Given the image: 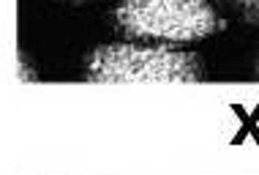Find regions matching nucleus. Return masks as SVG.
Returning a JSON list of instances; mask_svg holds the SVG:
<instances>
[{
  "mask_svg": "<svg viewBox=\"0 0 259 175\" xmlns=\"http://www.w3.org/2000/svg\"><path fill=\"white\" fill-rule=\"evenodd\" d=\"M256 77H259V63H256Z\"/></svg>",
  "mask_w": 259,
  "mask_h": 175,
  "instance_id": "4",
  "label": "nucleus"
},
{
  "mask_svg": "<svg viewBox=\"0 0 259 175\" xmlns=\"http://www.w3.org/2000/svg\"><path fill=\"white\" fill-rule=\"evenodd\" d=\"M74 3H82V0H74Z\"/></svg>",
  "mask_w": 259,
  "mask_h": 175,
  "instance_id": "5",
  "label": "nucleus"
},
{
  "mask_svg": "<svg viewBox=\"0 0 259 175\" xmlns=\"http://www.w3.org/2000/svg\"><path fill=\"white\" fill-rule=\"evenodd\" d=\"M235 11H240L251 25H259V0H229Z\"/></svg>",
  "mask_w": 259,
  "mask_h": 175,
  "instance_id": "3",
  "label": "nucleus"
},
{
  "mask_svg": "<svg viewBox=\"0 0 259 175\" xmlns=\"http://www.w3.org/2000/svg\"><path fill=\"white\" fill-rule=\"evenodd\" d=\"M115 22L128 39L158 44L199 41L221 27L207 0H123Z\"/></svg>",
  "mask_w": 259,
  "mask_h": 175,
  "instance_id": "1",
  "label": "nucleus"
},
{
  "mask_svg": "<svg viewBox=\"0 0 259 175\" xmlns=\"http://www.w3.org/2000/svg\"><path fill=\"white\" fill-rule=\"evenodd\" d=\"M90 82H199L205 63L197 52L145 50V47H101L88 58Z\"/></svg>",
  "mask_w": 259,
  "mask_h": 175,
  "instance_id": "2",
  "label": "nucleus"
}]
</instances>
